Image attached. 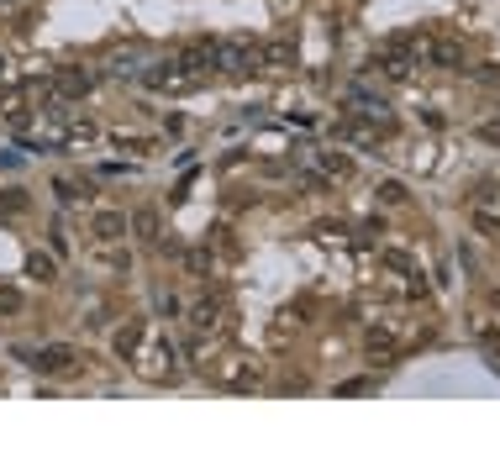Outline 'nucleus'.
Instances as JSON below:
<instances>
[{"label": "nucleus", "mask_w": 500, "mask_h": 463, "mask_svg": "<svg viewBox=\"0 0 500 463\" xmlns=\"http://www.w3.org/2000/svg\"><path fill=\"white\" fill-rule=\"evenodd\" d=\"M69 358H74V348H48V353H37V358H27V363H37V369H69Z\"/></svg>", "instance_id": "obj_1"}]
</instances>
